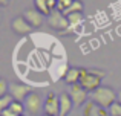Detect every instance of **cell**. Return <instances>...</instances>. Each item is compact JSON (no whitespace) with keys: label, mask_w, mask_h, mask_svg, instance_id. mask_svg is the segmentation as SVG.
I'll return each instance as SVG.
<instances>
[{"label":"cell","mask_w":121,"mask_h":116,"mask_svg":"<svg viewBox=\"0 0 121 116\" xmlns=\"http://www.w3.org/2000/svg\"><path fill=\"white\" fill-rule=\"evenodd\" d=\"M11 108L14 113H17V115H23L25 113V104L23 102H18V101H12V104H11Z\"/></svg>","instance_id":"17"},{"label":"cell","mask_w":121,"mask_h":116,"mask_svg":"<svg viewBox=\"0 0 121 116\" xmlns=\"http://www.w3.org/2000/svg\"><path fill=\"white\" fill-rule=\"evenodd\" d=\"M69 96H71L72 102H74V105H77V107H80V105H84L86 102H87V98H89V92L87 90H84L80 84H74V86H71V89H69Z\"/></svg>","instance_id":"6"},{"label":"cell","mask_w":121,"mask_h":116,"mask_svg":"<svg viewBox=\"0 0 121 116\" xmlns=\"http://www.w3.org/2000/svg\"><path fill=\"white\" fill-rule=\"evenodd\" d=\"M32 92L31 86H26L23 83H9V95L14 98V101L25 102L26 96Z\"/></svg>","instance_id":"5"},{"label":"cell","mask_w":121,"mask_h":116,"mask_svg":"<svg viewBox=\"0 0 121 116\" xmlns=\"http://www.w3.org/2000/svg\"><path fill=\"white\" fill-rule=\"evenodd\" d=\"M41 116H49V115H46V113H43V115H41Z\"/></svg>","instance_id":"25"},{"label":"cell","mask_w":121,"mask_h":116,"mask_svg":"<svg viewBox=\"0 0 121 116\" xmlns=\"http://www.w3.org/2000/svg\"><path fill=\"white\" fill-rule=\"evenodd\" d=\"M0 116H2V115H0Z\"/></svg>","instance_id":"28"},{"label":"cell","mask_w":121,"mask_h":116,"mask_svg":"<svg viewBox=\"0 0 121 116\" xmlns=\"http://www.w3.org/2000/svg\"><path fill=\"white\" fill-rule=\"evenodd\" d=\"M0 21H2V12H0Z\"/></svg>","instance_id":"26"},{"label":"cell","mask_w":121,"mask_h":116,"mask_svg":"<svg viewBox=\"0 0 121 116\" xmlns=\"http://www.w3.org/2000/svg\"><path fill=\"white\" fill-rule=\"evenodd\" d=\"M43 112L49 116H58L60 115V96H57L54 92H49L46 96V101L43 105Z\"/></svg>","instance_id":"7"},{"label":"cell","mask_w":121,"mask_h":116,"mask_svg":"<svg viewBox=\"0 0 121 116\" xmlns=\"http://www.w3.org/2000/svg\"><path fill=\"white\" fill-rule=\"evenodd\" d=\"M117 102H120V104H121V89L117 92Z\"/></svg>","instance_id":"23"},{"label":"cell","mask_w":121,"mask_h":116,"mask_svg":"<svg viewBox=\"0 0 121 116\" xmlns=\"http://www.w3.org/2000/svg\"><path fill=\"white\" fill-rule=\"evenodd\" d=\"M48 24H49L52 29L58 31V32H63V34L69 29V20H68V17H66L63 12L57 11V9H54V11L48 15Z\"/></svg>","instance_id":"3"},{"label":"cell","mask_w":121,"mask_h":116,"mask_svg":"<svg viewBox=\"0 0 121 116\" xmlns=\"http://www.w3.org/2000/svg\"><path fill=\"white\" fill-rule=\"evenodd\" d=\"M25 110L28 115L31 116H39L41 113V107L44 105V102H41V98L37 92H31L25 99Z\"/></svg>","instance_id":"4"},{"label":"cell","mask_w":121,"mask_h":116,"mask_svg":"<svg viewBox=\"0 0 121 116\" xmlns=\"http://www.w3.org/2000/svg\"><path fill=\"white\" fill-rule=\"evenodd\" d=\"M80 67H71L66 70L65 73V81L69 84V86H74V84L80 83Z\"/></svg>","instance_id":"12"},{"label":"cell","mask_w":121,"mask_h":116,"mask_svg":"<svg viewBox=\"0 0 121 116\" xmlns=\"http://www.w3.org/2000/svg\"><path fill=\"white\" fill-rule=\"evenodd\" d=\"M91 101H94L95 104L101 105L103 108H107L109 110L110 105L117 102V92L113 89L107 86H101L98 87L95 92L91 93Z\"/></svg>","instance_id":"2"},{"label":"cell","mask_w":121,"mask_h":116,"mask_svg":"<svg viewBox=\"0 0 121 116\" xmlns=\"http://www.w3.org/2000/svg\"><path fill=\"white\" fill-rule=\"evenodd\" d=\"M23 17L26 18V21L34 28V29L43 26V23H44V15L41 14V12H39L35 8L25 9V11H23Z\"/></svg>","instance_id":"9"},{"label":"cell","mask_w":121,"mask_h":116,"mask_svg":"<svg viewBox=\"0 0 121 116\" xmlns=\"http://www.w3.org/2000/svg\"><path fill=\"white\" fill-rule=\"evenodd\" d=\"M83 8H84V5H83L81 0H74V3H72L71 6H69V9H66L63 14L68 17V15L71 14H77V12H83Z\"/></svg>","instance_id":"15"},{"label":"cell","mask_w":121,"mask_h":116,"mask_svg":"<svg viewBox=\"0 0 121 116\" xmlns=\"http://www.w3.org/2000/svg\"><path fill=\"white\" fill-rule=\"evenodd\" d=\"M18 116H26V115H25V113H23V115H18Z\"/></svg>","instance_id":"27"},{"label":"cell","mask_w":121,"mask_h":116,"mask_svg":"<svg viewBox=\"0 0 121 116\" xmlns=\"http://www.w3.org/2000/svg\"><path fill=\"white\" fill-rule=\"evenodd\" d=\"M8 3H9V0H0V8L2 6H8Z\"/></svg>","instance_id":"24"},{"label":"cell","mask_w":121,"mask_h":116,"mask_svg":"<svg viewBox=\"0 0 121 116\" xmlns=\"http://www.w3.org/2000/svg\"><path fill=\"white\" fill-rule=\"evenodd\" d=\"M9 93V83L3 78H0V98Z\"/></svg>","instance_id":"19"},{"label":"cell","mask_w":121,"mask_h":116,"mask_svg":"<svg viewBox=\"0 0 121 116\" xmlns=\"http://www.w3.org/2000/svg\"><path fill=\"white\" fill-rule=\"evenodd\" d=\"M68 20H69V29L66 31L65 34H71L72 31H74V28L80 26V24L83 23V20H84V15H83V12L71 14V15H68Z\"/></svg>","instance_id":"13"},{"label":"cell","mask_w":121,"mask_h":116,"mask_svg":"<svg viewBox=\"0 0 121 116\" xmlns=\"http://www.w3.org/2000/svg\"><path fill=\"white\" fill-rule=\"evenodd\" d=\"M57 3H58V0H48V5H49L51 11H54L57 8Z\"/></svg>","instance_id":"22"},{"label":"cell","mask_w":121,"mask_h":116,"mask_svg":"<svg viewBox=\"0 0 121 116\" xmlns=\"http://www.w3.org/2000/svg\"><path fill=\"white\" fill-rule=\"evenodd\" d=\"M11 29L14 31L15 34H18V35H26V34L32 32L34 28L28 23L26 18H25L23 15H18V17L12 18V21H11Z\"/></svg>","instance_id":"8"},{"label":"cell","mask_w":121,"mask_h":116,"mask_svg":"<svg viewBox=\"0 0 121 116\" xmlns=\"http://www.w3.org/2000/svg\"><path fill=\"white\" fill-rule=\"evenodd\" d=\"M0 115H2V116H18L17 113H14V112H12L11 108H6V110H3Z\"/></svg>","instance_id":"21"},{"label":"cell","mask_w":121,"mask_h":116,"mask_svg":"<svg viewBox=\"0 0 121 116\" xmlns=\"http://www.w3.org/2000/svg\"><path fill=\"white\" fill-rule=\"evenodd\" d=\"M80 86L89 93L95 92L98 87H101V81L106 76V72L100 69H87V67H80Z\"/></svg>","instance_id":"1"},{"label":"cell","mask_w":121,"mask_h":116,"mask_svg":"<svg viewBox=\"0 0 121 116\" xmlns=\"http://www.w3.org/2000/svg\"><path fill=\"white\" fill-rule=\"evenodd\" d=\"M12 101H14V98H12L9 93H8V95H5V96H2V98H0V113H2L3 110H6V108L11 107Z\"/></svg>","instance_id":"16"},{"label":"cell","mask_w":121,"mask_h":116,"mask_svg":"<svg viewBox=\"0 0 121 116\" xmlns=\"http://www.w3.org/2000/svg\"><path fill=\"white\" fill-rule=\"evenodd\" d=\"M74 3V0H58V3H57V11L60 12H65L66 9H69V6Z\"/></svg>","instance_id":"18"},{"label":"cell","mask_w":121,"mask_h":116,"mask_svg":"<svg viewBox=\"0 0 121 116\" xmlns=\"http://www.w3.org/2000/svg\"><path fill=\"white\" fill-rule=\"evenodd\" d=\"M109 113H110V116H121V104L120 102H115V104L110 105Z\"/></svg>","instance_id":"20"},{"label":"cell","mask_w":121,"mask_h":116,"mask_svg":"<svg viewBox=\"0 0 121 116\" xmlns=\"http://www.w3.org/2000/svg\"><path fill=\"white\" fill-rule=\"evenodd\" d=\"M34 8L39 12H41L44 17H48V15L52 12L51 8H49V5H48V0H34Z\"/></svg>","instance_id":"14"},{"label":"cell","mask_w":121,"mask_h":116,"mask_svg":"<svg viewBox=\"0 0 121 116\" xmlns=\"http://www.w3.org/2000/svg\"><path fill=\"white\" fill-rule=\"evenodd\" d=\"M83 116H110V113L107 108H103L101 105L95 104L94 101H87L84 104Z\"/></svg>","instance_id":"10"},{"label":"cell","mask_w":121,"mask_h":116,"mask_svg":"<svg viewBox=\"0 0 121 116\" xmlns=\"http://www.w3.org/2000/svg\"><path fill=\"white\" fill-rule=\"evenodd\" d=\"M72 107H74V102H72L69 93L63 92L61 95H60V115L58 116H68L71 113Z\"/></svg>","instance_id":"11"}]
</instances>
